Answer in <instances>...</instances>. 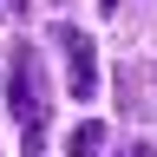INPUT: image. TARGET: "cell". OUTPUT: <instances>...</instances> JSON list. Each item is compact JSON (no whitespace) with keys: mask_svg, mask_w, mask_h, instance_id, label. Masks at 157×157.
<instances>
[{"mask_svg":"<svg viewBox=\"0 0 157 157\" xmlns=\"http://www.w3.org/2000/svg\"><path fill=\"white\" fill-rule=\"evenodd\" d=\"M7 105L20 118V137H26V157H39V144H46V78H39V52L20 46L13 66H7Z\"/></svg>","mask_w":157,"mask_h":157,"instance_id":"cell-1","label":"cell"},{"mask_svg":"<svg viewBox=\"0 0 157 157\" xmlns=\"http://www.w3.org/2000/svg\"><path fill=\"white\" fill-rule=\"evenodd\" d=\"M52 39H59V52H66V85H72L78 105H85V98L98 92V46H92V33H78V26H52Z\"/></svg>","mask_w":157,"mask_h":157,"instance_id":"cell-2","label":"cell"},{"mask_svg":"<svg viewBox=\"0 0 157 157\" xmlns=\"http://www.w3.org/2000/svg\"><path fill=\"white\" fill-rule=\"evenodd\" d=\"M98 151H105V124H98V118L72 124V137H66V157H98Z\"/></svg>","mask_w":157,"mask_h":157,"instance_id":"cell-3","label":"cell"},{"mask_svg":"<svg viewBox=\"0 0 157 157\" xmlns=\"http://www.w3.org/2000/svg\"><path fill=\"white\" fill-rule=\"evenodd\" d=\"M124 105H137V111H144V118H157V66L144 72V92H131V98H124Z\"/></svg>","mask_w":157,"mask_h":157,"instance_id":"cell-4","label":"cell"},{"mask_svg":"<svg viewBox=\"0 0 157 157\" xmlns=\"http://www.w3.org/2000/svg\"><path fill=\"white\" fill-rule=\"evenodd\" d=\"M131 157H157V151H151V144H144V151H131Z\"/></svg>","mask_w":157,"mask_h":157,"instance_id":"cell-5","label":"cell"}]
</instances>
